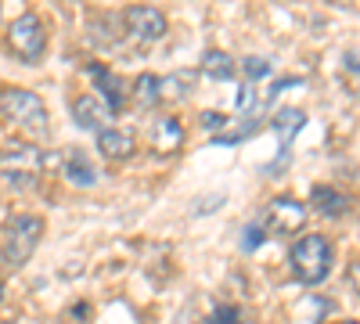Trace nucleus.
<instances>
[{
  "instance_id": "f257e3e1",
  "label": "nucleus",
  "mask_w": 360,
  "mask_h": 324,
  "mask_svg": "<svg viewBox=\"0 0 360 324\" xmlns=\"http://www.w3.org/2000/svg\"><path fill=\"white\" fill-rule=\"evenodd\" d=\"M332 263H335V252H332V242H328L324 234H303L288 252L292 278L303 281V285H321L332 274Z\"/></svg>"
},
{
  "instance_id": "f03ea898",
  "label": "nucleus",
  "mask_w": 360,
  "mask_h": 324,
  "mask_svg": "<svg viewBox=\"0 0 360 324\" xmlns=\"http://www.w3.org/2000/svg\"><path fill=\"white\" fill-rule=\"evenodd\" d=\"M0 115L37 137L47 134V105L40 94L25 91V86H0Z\"/></svg>"
},
{
  "instance_id": "7ed1b4c3",
  "label": "nucleus",
  "mask_w": 360,
  "mask_h": 324,
  "mask_svg": "<svg viewBox=\"0 0 360 324\" xmlns=\"http://www.w3.org/2000/svg\"><path fill=\"white\" fill-rule=\"evenodd\" d=\"M44 238V220L37 213H18L8 220L4 227V238H0V252H4V259L11 263V267H25L29 256L37 252Z\"/></svg>"
},
{
  "instance_id": "20e7f679",
  "label": "nucleus",
  "mask_w": 360,
  "mask_h": 324,
  "mask_svg": "<svg viewBox=\"0 0 360 324\" xmlns=\"http://www.w3.org/2000/svg\"><path fill=\"white\" fill-rule=\"evenodd\" d=\"M8 51L22 62H40L47 51V29L40 22V15L22 11L11 25H8Z\"/></svg>"
},
{
  "instance_id": "39448f33",
  "label": "nucleus",
  "mask_w": 360,
  "mask_h": 324,
  "mask_svg": "<svg viewBox=\"0 0 360 324\" xmlns=\"http://www.w3.org/2000/svg\"><path fill=\"white\" fill-rule=\"evenodd\" d=\"M44 166H47V155L37 144H8L0 152V176L11 184H33L44 173Z\"/></svg>"
},
{
  "instance_id": "423d86ee",
  "label": "nucleus",
  "mask_w": 360,
  "mask_h": 324,
  "mask_svg": "<svg viewBox=\"0 0 360 324\" xmlns=\"http://www.w3.org/2000/svg\"><path fill=\"white\" fill-rule=\"evenodd\" d=\"M123 25H127V33L141 44H155L169 33V22L159 8H148V4H134L123 11Z\"/></svg>"
},
{
  "instance_id": "0eeeda50",
  "label": "nucleus",
  "mask_w": 360,
  "mask_h": 324,
  "mask_svg": "<svg viewBox=\"0 0 360 324\" xmlns=\"http://www.w3.org/2000/svg\"><path fill=\"white\" fill-rule=\"evenodd\" d=\"M303 223H307V205L292 195H278L263 213V227L274 234H295L303 231Z\"/></svg>"
},
{
  "instance_id": "6e6552de",
  "label": "nucleus",
  "mask_w": 360,
  "mask_h": 324,
  "mask_svg": "<svg viewBox=\"0 0 360 324\" xmlns=\"http://www.w3.org/2000/svg\"><path fill=\"white\" fill-rule=\"evenodd\" d=\"M72 119H76V127H83V130L105 134V130H112V108H108L98 94H79V98L72 101Z\"/></svg>"
},
{
  "instance_id": "1a4fd4ad",
  "label": "nucleus",
  "mask_w": 360,
  "mask_h": 324,
  "mask_svg": "<svg viewBox=\"0 0 360 324\" xmlns=\"http://www.w3.org/2000/svg\"><path fill=\"white\" fill-rule=\"evenodd\" d=\"M98 148H101V155L112 159V162H127V159L137 152V137H134V130L112 127V130L98 134Z\"/></svg>"
},
{
  "instance_id": "9d476101",
  "label": "nucleus",
  "mask_w": 360,
  "mask_h": 324,
  "mask_svg": "<svg viewBox=\"0 0 360 324\" xmlns=\"http://www.w3.org/2000/svg\"><path fill=\"white\" fill-rule=\"evenodd\" d=\"M180 144H184V123H180L176 115H162V119L152 123V148L159 155L180 152Z\"/></svg>"
},
{
  "instance_id": "9b49d317",
  "label": "nucleus",
  "mask_w": 360,
  "mask_h": 324,
  "mask_svg": "<svg viewBox=\"0 0 360 324\" xmlns=\"http://www.w3.org/2000/svg\"><path fill=\"white\" fill-rule=\"evenodd\" d=\"M86 72H90V79H94V91H98V98H101L108 108H119V105L127 101L123 79H119L112 69H105V65H90Z\"/></svg>"
},
{
  "instance_id": "f8f14e48",
  "label": "nucleus",
  "mask_w": 360,
  "mask_h": 324,
  "mask_svg": "<svg viewBox=\"0 0 360 324\" xmlns=\"http://www.w3.org/2000/svg\"><path fill=\"white\" fill-rule=\"evenodd\" d=\"M310 202H314V209H317V213L332 216V220H339V216L349 213V195L339 191V188H332V184H314Z\"/></svg>"
},
{
  "instance_id": "ddd939ff",
  "label": "nucleus",
  "mask_w": 360,
  "mask_h": 324,
  "mask_svg": "<svg viewBox=\"0 0 360 324\" xmlns=\"http://www.w3.org/2000/svg\"><path fill=\"white\" fill-rule=\"evenodd\" d=\"M62 169H65V176H69L76 188H90V184L98 181V169H94V162L86 159L83 148H69L65 159H62Z\"/></svg>"
},
{
  "instance_id": "4468645a",
  "label": "nucleus",
  "mask_w": 360,
  "mask_h": 324,
  "mask_svg": "<svg viewBox=\"0 0 360 324\" xmlns=\"http://www.w3.org/2000/svg\"><path fill=\"white\" fill-rule=\"evenodd\" d=\"M234 69H238V65H234V58H231L227 51H217V47H213V51L202 54V72H205L209 79H231Z\"/></svg>"
},
{
  "instance_id": "2eb2a0df",
  "label": "nucleus",
  "mask_w": 360,
  "mask_h": 324,
  "mask_svg": "<svg viewBox=\"0 0 360 324\" xmlns=\"http://www.w3.org/2000/svg\"><path fill=\"white\" fill-rule=\"evenodd\" d=\"M303 123H307V115L299 112V108H285L278 119H274V130H278V137H281V148H285V152H288V144H292L295 130L303 127ZM285 152H281V155H285Z\"/></svg>"
},
{
  "instance_id": "dca6fc26",
  "label": "nucleus",
  "mask_w": 360,
  "mask_h": 324,
  "mask_svg": "<svg viewBox=\"0 0 360 324\" xmlns=\"http://www.w3.org/2000/svg\"><path fill=\"white\" fill-rule=\"evenodd\" d=\"M134 101H137L141 108L159 105V101H162V94H159V76H152V72L137 76V79H134Z\"/></svg>"
},
{
  "instance_id": "f3484780",
  "label": "nucleus",
  "mask_w": 360,
  "mask_h": 324,
  "mask_svg": "<svg viewBox=\"0 0 360 324\" xmlns=\"http://www.w3.org/2000/svg\"><path fill=\"white\" fill-rule=\"evenodd\" d=\"M191 83H195V76H191V72L166 76V79H159V94H162V98H184V94H188L184 86H191Z\"/></svg>"
},
{
  "instance_id": "a211bd4d",
  "label": "nucleus",
  "mask_w": 360,
  "mask_h": 324,
  "mask_svg": "<svg viewBox=\"0 0 360 324\" xmlns=\"http://www.w3.org/2000/svg\"><path fill=\"white\" fill-rule=\"evenodd\" d=\"M270 69H274V65H270L266 58H256V54L242 62V72H245L249 79H266V76H270Z\"/></svg>"
},
{
  "instance_id": "6ab92c4d",
  "label": "nucleus",
  "mask_w": 360,
  "mask_h": 324,
  "mask_svg": "<svg viewBox=\"0 0 360 324\" xmlns=\"http://www.w3.org/2000/svg\"><path fill=\"white\" fill-rule=\"evenodd\" d=\"M209 324H242V310H238V306H227V303H220L213 313H209Z\"/></svg>"
},
{
  "instance_id": "aec40b11",
  "label": "nucleus",
  "mask_w": 360,
  "mask_h": 324,
  "mask_svg": "<svg viewBox=\"0 0 360 324\" xmlns=\"http://www.w3.org/2000/svg\"><path fill=\"white\" fill-rule=\"evenodd\" d=\"M342 69H346V76L356 83V91H360V54H346V65Z\"/></svg>"
},
{
  "instance_id": "412c9836",
  "label": "nucleus",
  "mask_w": 360,
  "mask_h": 324,
  "mask_svg": "<svg viewBox=\"0 0 360 324\" xmlns=\"http://www.w3.org/2000/svg\"><path fill=\"white\" fill-rule=\"evenodd\" d=\"M231 119H227V115H220V112H205L202 115V127L205 130H220V127H227Z\"/></svg>"
},
{
  "instance_id": "4be33fe9",
  "label": "nucleus",
  "mask_w": 360,
  "mask_h": 324,
  "mask_svg": "<svg viewBox=\"0 0 360 324\" xmlns=\"http://www.w3.org/2000/svg\"><path fill=\"white\" fill-rule=\"evenodd\" d=\"M252 101H256V91L245 83L242 91H238V112H249V108H252Z\"/></svg>"
},
{
  "instance_id": "5701e85b",
  "label": "nucleus",
  "mask_w": 360,
  "mask_h": 324,
  "mask_svg": "<svg viewBox=\"0 0 360 324\" xmlns=\"http://www.w3.org/2000/svg\"><path fill=\"white\" fill-rule=\"evenodd\" d=\"M245 234H249V238H245V249H252L256 242H263V238H266V234H263V227H249Z\"/></svg>"
},
{
  "instance_id": "b1692460",
  "label": "nucleus",
  "mask_w": 360,
  "mask_h": 324,
  "mask_svg": "<svg viewBox=\"0 0 360 324\" xmlns=\"http://www.w3.org/2000/svg\"><path fill=\"white\" fill-rule=\"evenodd\" d=\"M349 281H353V288L360 292V259H356L353 267H349Z\"/></svg>"
},
{
  "instance_id": "393cba45",
  "label": "nucleus",
  "mask_w": 360,
  "mask_h": 324,
  "mask_svg": "<svg viewBox=\"0 0 360 324\" xmlns=\"http://www.w3.org/2000/svg\"><path fill=\"white\" fill-rule=\"evenodd\" d=\"M0 303H4V281H0Z\"/></svg>"
},
{
  "instance_id": "a878e982",
  "label": "nucleus",
  "mask_w": 360,
  "mask_h": 324,
  "mask_svg": "<svg viewBox=\"0 0 360 324\" xmlns=\"http://www.w3.org/2000/svg\"><path fill=\"white\" fill-rule=\"evenodd\" d=\"M342 324H360V320H342Z\"/></svg>"
},
{
  "instance_id": "bb28decb",
  "label": "nucleus",
  "mask_w": 360,
  "mask_h": 324,
  "mask_svg": "<svg viewBox=\"0 0 360 324\" xmlns=\"http://www.w3.org/2000/svg\"><path fill=\"white\" fill-rule=\"evenodd\" d=\"M0 324H11V320H0Z\"/></svg>"
}]
</instances>
